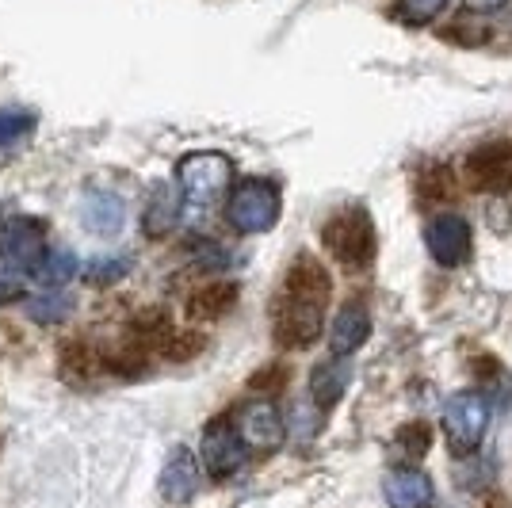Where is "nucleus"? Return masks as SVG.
I'll return each mask as SVG.
<instances>
[{
  "label": "nucleus",
  "mask_w": 512,
  "mask_h": 508,
  "mask_svg": "<svg viewBox=\"0 0 512 508\" xmlns=\"http://www.w3.org/2000/svg\"><path fill=\"white\" fill-rule=\"evenodd\" d=\"M230 176H234V165L226 153H214V149H203V153H188L180 165H176V184L184 191V214H207L218 203V195L230 188Z\"/></svg>",
  "instance_id": "obj_1"
},
{
  "label": "nucleus",
  "mask_w": 512,
  "mask_h": 508,
  "mask_svg": "<svg viewBox=\"0 0 512 508\" xmlns=\"http://www.w3.org/2000/svg\"><path fill=\"white\" fill-rule=\"evenodd\" d=\"M321 241L333 253L337 264H344L348 272H363L375 260V222L363 207H341L325 226H321Z\"/></svg>",
  "instance_id": "obj_2"
},
{
  "label": "nucleus",
  "mask_w": 512,
  "mask_h": 508,
  "mask_svg": "<svg viewBox=\"0 0 512 508\" xmlns=\"http://www.w3.org/2000/svg\"><path fill=\"white\" fill-rule=\"evenodd\" d=\"M226 222L237 233H268L279 222V188L260 176L234 184L226 199Z\"/></svg>",
  "instance_id": "obj_3"
},
{
  "label": "nucleus",
  "mask_w": 512,
  "mask_h": 508,
  "mask_svg": "<svg viewBox=\"0 0 512 508\" xmlns=\"http://www.w3.org/2000/svg\"><path fill=\"white\" fill-rule=\"evenodd\" d=\"M486 424H490V402L478 390H463L444 405V436H448V447L455 455L478 451L482 436H486Z\"/></svg>",
  "instance_id": "obj_4"
},
{
  "label": "nucleus",
  "mask_w": 512,
  "mask_h": 508,
  "mask_svg": "<svg viewBox=\"0 0 512 508\" xmlns=\"http://www.w3.org/2000/svg\"><path fill=\"white\" fill-rule=\"evenodd\" d=\"M321 318H325V302L279 291L276 310H272V329H276V340L283 348H310L321 333Z\"/></svg>",
  "instance_id": "obj_5"
},
{
  "label": "nucleus",
  "mask_w": 512,
  "mask_h": 508,
  "mask_svg": "<svg viewBox=\"0 0 512 508\" xmlns=\"http://www.w3.org/2000/svg\"><path fill=\"white\" fill-rule=\"evenodd\" d=\"M249 447L241 440V432H237V424H226V421H211V428L203 432V444H199V459L207 466V474H211L214 482H226V478H234L237 470L245 466V455Z\"/></svg>",
  "instance_id": "obj_6"
},
{
  "label": "nucleus",
  "mask_w": 512,
  "mask_h": 508,
  "mask_svg": "<svg viewBox=\"0 0 512 508\" xmlns=\"http://www.w3.org/2000/svg\"><path fill=\"white\" fill-rule=\"evenodd\" d=\"M46 256V226L39 218H12L0 230V264H12L35 276L39 260Z\"/></svg>",
  "instance_id": "obj_7"
},
{
  "label": "nucleus",
  "mask_w": 512,
  "mask_h": 508,
  "mask_svg": "<svg viewBox=\"0 0 512 508\" xmlns=\"http://www.w3.org/2000/svg\"><path fill=\"white\" fill-rule=\"evenodd\" d=\"M467 180L474 191H493V195L512 191V142L497 138V142L470 149Z\"/></svg>",
  "instance_id": "obj_8"
},
{
  "label": "nucleus",
  "mask_w": 512,
  "mask_h": 508,
  "mask_svg": "<svg viewBox=\"0 0 512 508\" xmlns=\"http://www.w3.org/2000/svg\"><path fill=\"white\" fill-rule=\"evenodd\" d=\"M425 245L436 264L444 268H459L463 260L470 256V226L463 214L444 211L436 214L432 222L425 226Z\"/></svg>",
  "instance_id": "obj_9"
},
{
  "label": "nucleus",
  "mask_w": 512,
  "mask_h": 508,
  "mask_svg": "<svg viewBox=\"0 0 512 508\" xmlns=\"http://www.w3.org/2000/svg\"><path fill=\"white\" fill-rule=\"evenodd\" d=\"M237 432H241V440L249 451H276L283 444V436H287V428H283V417H279V409L272 402H249L241 405V413H237Z\"/></svg>",
  "instance_id": "obj_10"
},
{
  "label": "nucleus",
  "mask_w": 512,
  "mask_h": 508,
  "mask_svg": "<svg viewBox=\"0 0 512 508\" xmlns=\"http://www.w3.org/2000/svg\"><path fill=\"white\" fill-rule=\"evenodd\" d=\"M127 222V203L107 188H88L81 195V226L96 237H115Z\"/></svg>",
  "instance_id": "obj_11"
},
{
  "label": "nucleus",
  "mask_w": 512,
  "mask_h": 508,
  "mask_svg": "<svg viewBox=\"0 0 512 508\" xmlns=\"http://www.w3.org/2000/svg\"><path fill=\"white\" fill-rule=\"evenodd\" d=\"M383 493L390 508H428L432 505V482H428L425 470L417 466H394L386 474Z\"/></svg>",
  "instance_id": "obj_12"
},
{
  "label": "nucleus",
  "mask_w": 512,
  "mask_h": 508,
  "mask_svg": "<svg viewBox=\"0 0 512 508\" xmlns=\"http://www.w3.org/2000/svg\"><path fill=\"white\" fill-rule=\"evenodd\" d=\"M195 489H199V463L188 447H176L169 455V463L161 470V493L169 497L172 505H184L192 501Z\"/></svg>",
  "instance_id": "obj_13"
},
{
  "label": "nucleus",
  "mask_w": 512,
  "mask_h": 508,
  "mask_svg": "<svg viewBox=\"0 0 512 508\" xmlns=\"http://www.w3.org/2000/svg\"><path fill=\"white\" fill-rule=\"evenodd\" d=\"M371 337V314L363 310L360 302L344 306L341 314L333 318V329H329V348L333 356H352L356 348H363Z\"/></svg>",
  "instance_id": "obj_14"
},
{
  "label": "nucleus",
  "mask_w": 512,
  "mask_h": 508,
  "mask_svg": "<svg viewBox=\"0 0 512 508\" xmlns=\"http://www.w3.org/2000/svg\"><path fill=\"white\" fill-rule=\"evenodd\" d=\"M180 214H184V191H180V184H157L150 203H146L142 226H146L150 237H165L180 222Z\"/></svg>",
  "instance_id": "obj_15"
},
{
  "label": "nucleus",
  "mask_w": 512,
  "mask_h": 508,
  "mask_svg": "<svg viewBox=\"0 0 512 508\" xmlns=\"http://www.w3.org/2000/svg\"><path fill=\"white\" fill-rule=\"evenodd\" d=\"M348 382H352V363L344 360V356H333V360L318 363V367H314V375H310V394H314V405H318V409H333V405L344 398Z\"/></svg>",
  "instance_id": "obj_16"
},
{
  "label": "nucleus",
  "mask_w": 512,
  "mask_h": 508,
  "mask_svg": "<svg viewBox=\"0 0 512 508\" xmlns=\"http://www.w3.org/2000/svg\"><path fill=\"white\" fill-rule=\"evenodd\" d=\"M283 291H291V295H302V298H314V302H329V295H333V279H329V272L321 268L314 256L302 253L299 260L287 268Z\"/></svg>",
  "instance_id": "obj_17"
},
{
  "label": "nucleus",
  "mask_w": 512,
  "mask_h": 508,
  "mask_svg": "<svg viewBox=\"0 0 512 508\" xmlns=\"http://www.w3.org/2000/svg\"><path fill=\"white\" fill-rule=\"evenodd\" d=\"M237 302V283H226V279H211L203 287H195L192 298H188V318L192 321H214L222 314H230Z\"/></svg>",
  "instance_id": "obj_18"
},
{
  "label": "nucleus",
  "mask_w": 512,
  "mask_h": 508,
  "mask_svg": "<svg viewBox=\"0 0 512 508\" xmlns=\"http://www.w3.org/2000/svg\"><path fill=\"white\" fill-rule=\"evenodd\" d=\"M77 276V256L69 249H46V256L35 268V279L43 283V291H62V283Z\"/></svg>",
  "instance_id": "obj_19"
},
{
  "label": "nucleus",
  "mask_w": 512,
  "mask_h": 508,
  "mask_svg": "<svg viewBox=\"0 0 512 508\" xmlns=\"http://www.w3.org/2000/svg\"><path fill=\"white\" fill-rule=\"evenodd\" d=\"M27 314L31 321H39V325H58L73 314V298L65 295V291H43V295H31L27 298Z\"/></svg>",
  "instance_id": "obj_20"
},
{
  "label": "nucleus",
  "mask_w": 512,
  "mask_h": 508,
  "mask_svg": "<svg viewBox=\"0 0 512 508\" xmlns=\"http://www.w3.org/2000/svg\"><path fill=\"white\" fill-rule=\"evenodd\" d=\"M451 195H455V184H451L448 165H428L421 172V180H417V199L425 207H440V203H448Z\"/></svg>",
  "instance_id": "obj_21"
},
{
  "label": "nucleus",
  "mask_w": 512,
  "mask_h": 508,
  "mask_svg": "<svg viewBox=\"0 0 512 508\" xmlns=\"http://www.w3.org/2000/svg\"><path fill=\"white\" fill-rule=\"evenodd\" d=\"M428 447H432V428H428L425 421L402 424V428H398V436H394V451H398V459H421Z\"/></svg>",
  "instance_id": "obj_22"
},
{
  "label": "nucleus",
  "mask_w": 512,
  "mask_h": 508,
  "mask_svg": "<svg viewBox=\"0 0 512 508\" xmlns=\"http://www.w3.org/2000/svg\"><path fill=\"white\" fill-rule=\"evenodd\" d=\"M448 0H398L394 4V20L409 23V27H421V23L436 20L444 12Z\"/></svg>",
  "instance_id": "obj_23"
},
{
  "label": "nucleus",
  "mask_w": 512,
  "mask_h": 508,
  "mask_svg": "<svg viewBox=\"0 0 512 508\" xmlns=\"http://www.w3.org/2000/svg\"><path fill=\"white\" fill-rule=\"evenodd\" d=\"M35 130V115L31 111H0V149H12Z\"/></svg>",
  "instance_id": "obj_24"
},
{
  "label": "nucleus",
  "mask_w": 512,
  "mask_h": 508,
  "mask_svg": "<svg viewBox=\"0 0 512 508\" xmlns=\"http://www.w3.org/2000/svg\"><path fill=\"white\" fill-rule=\"evenodd\" d=\"M203 333H192V329H172V337H169V344H165V360H192V356H199L203 352Z\"/></svg>",
  "instance_id": "obj_25"
},
{
  "label": "nucleus",
  "mask_w": 512,
  "mask_h": 508,
  "mask_svg": "<svg viewBox=\"0 0 512 508\" xmlns=\"http://www.w3.org/2000/svg\"><path fill=\"white\" fill-rule=\"evenodd\" d=\"M127 268H130L127 256H107V260H92V264H88V283H96V287L119 283V279L127 276Z\"/></svg>",
  "instance_id": "obj_26"
},
{
  "label": "nucleus",
  "mask_w": 512,
  "mask_h": 508,
  "mask_svg": "<svg viewBox=\"0 0 512 508\" xmlns=\"http://www.w3.org/2000/svg\"><path fill=\"white\" fill-rule=\"evenodd\" d=\"M27 279L31 272H23V268H12V264H0V302H12V298H20L27 291Z\"/></svg>",
  "instance_id": "obj_27"
},
{
  "label": "nucleus",
  "mask_w": 512,
  "mask_h": 508,
  "mask_svg": "<svg viewBox=\"0 0 512 508\" xmlns=\"http://www.w3.org/2000/svg\"><path fill=\"white\" fill-rule=\"evenodd\" d=\"M249 386H253L256 394H276V390H283V386H287V367H283V363H272L268 371L253 375V382H249Z\"/></svg>",
  "instance_id": "obj_28"
},
{
  "label": "nucleus",
  "mask_w": 512,
  "mask_h": 508,
  "mask_svg": "<svg viewBox=\"0 0 512 508\" xmlns=\"http://www.w3.org/2000/svg\"><path fill=\"white\" fill-rule=\"evenodd\" d=\"M505 0H467L470 12H493V8H501Z\"/></svg>",
  "instance_id": "obj_29"
}]
</instances>
